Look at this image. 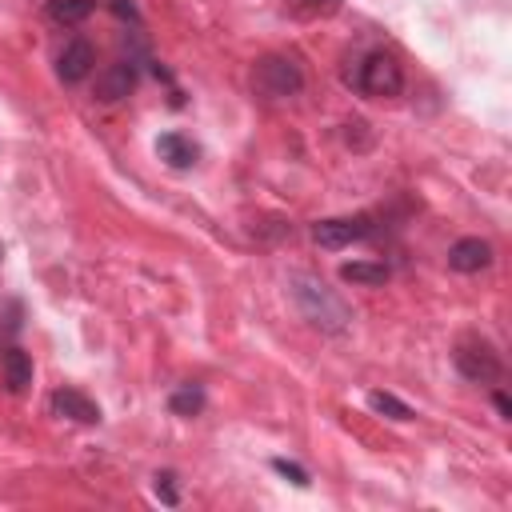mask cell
Returning <instances> with one entry per match:
<instances>
[{
	"instance_id": "1",
	"label": "cell",
	"mask_w": 512,
	"mask_h": 512,
	"mask_svg": "<svg viewBox=\"0 0 512 512\" xmlns=\"http://www.w3.org/2000/svg\"><path fill=\"white\" fill-rule=\"evenodd\" d=\"M288 296H292L296 312L320 332H344L352 324V308L312 272H292L288 276Z\"/></svg>"
},
{
	"instance_id": "2",
	"label": "cell",
	"mask_w": 512,
	"mask_h": 512,
	"mask_svg": "<svg viewBox=\"0 0 512 512\" xmlns=\"http://www.w3.org/2000/svg\"><path fill=\"white\" fill-rule=\"evenodd\" d=\"M344 84L368 100H392L404 92V68L392 52L384 48H368L360 52L348 68H344Z\"/></svg>"
},
{
	"instance_id": "3",
	"label": "cell",
	"mask_w": 512,
	"mask_h": 512,
	"mask_svg": "<svg viewBox=\"0 0 512 512\" xmlns=\"http://www.w3.org/2000/svg\"><path fill=\"white\" fill-rule=\"evenodd\" d=\"M252 88L264 100H292L304 88V72H300V64L292 56H276L272 52V56H260L252 64Z\"/></svg>"
},
{
	"instance_id": "4",
	"label": "cell",
	"mask_w": 512,
	"mask_h": 512,
	"mask_svg": "<svg viewBox=\"0 0 512 512\" xmlns=\"http://www.w3.org/2000/svg\"><path fill=\"white\" fill-rule=\"evenodd\" d=\"M452 360H456V372H460L464 380H472V384H496V380L504 376L500 352H496L492 344H484V340H464Z\"/></svg>"
},
{
	"instance_id": "5",
	"label": "cell",
	"mask_w": 512,
	"mask_h": 512,
	"mask_svg": "<svg viewBox=\"0 0 512 512\" xmlns=\"http://www.w3.org/2000/svg\"><path fill=\"white\" fill-rule=\"evenodd\" d=\"M364 236H372V216H332V220L312 224V240L320 248H328V252L348 248V244H356Z\"/></svg>"
},
{
	"instance_id": "6",
	"label": "cell",
	"mask_w": 512,
	"mask_h": 512,
	"mask_svg": "<svg viewBox=\"0 0 512 512\" xmlns=\"http://www.w3.org/2000/svg\"><path fill=\"white\" fill-rule=\"evenodd\" d=\"M92 68H96V52H92V44H88L84 36H72V40L60 48V56H56V76H60L64 84H80Z\"/></svg>"
},
{
	"instance_id": "7",
	"label": "cell",
	"mask_w": 512,
	"mask_h": 512,
	"mask_svg": "<svg viewBox=\"0 0 512 512\" xmlns=\"http://www.w3.org/2000/svg\"><path fill=\"white\" fill-rule=\"evenodd\" d=\"M496 260V252H492V244L488 240H480V236H460L452 248H448V268L452 272H480V268H488Z\"/></svg>"
},
{
	"instance_id": "8",
	"label": "cell",
	"mask_w": 512,
	"mask_h": 512,
	"mask_svg": "<svg viewBox=\"0 0 512 512\" xmlns=\"http://www.w3.org/2000/svg\"><path fill=\"white\" fill-rule=\"evenodd\" d=\"M132 88H136V64L132 60H116L96 76V100H104V104L132 96Z\"/></svg>"
},
{
	"instance_id": "9",
	"label": "cell",
	"mask_w": 512,
	"mask_h": 512,
	"mask_svg": "<svg viewBox=\"0 0 512 512\" xmlns=\"http://www.w3.org/2000/svg\"><path fill=\"white\" fill-rule=\"evenodd\" d=\"M48 408L56 416H64V420H76V424H96L100 420V404L92 396H84L80 388H56Z\"/></svg>"
},
{
	"instance_id": "10",
	"label": "cell",
	"mask_w": 512,
	"mask_h": 512,
	"mask_svg": "<svg viewBox=\"0 0 512 512\" xmlns=\"http://www.w3.org/2000/svg\"><path fill=\"white\" fill-rule=\"evenodd\" d=\"M156 156L168 164V168H176V172H184V168H192L196 164V156H200V148L188 140V136H180V132H164L160 140H156Z\"/></svg>"
},
{
	"instance_id": "11",
	"label": "cell",
	"mask_w": 512,
	"mask_h": 512,
	"mask_svg": "<svg viewBox=\"0 0 512 512\" xmlns=\"http://www.w3.org/2000/svg\"><path fill=\"white\" fill-rule=\"evenodd\" d=\"M0 372H4L8 392H24L32 384V356L24 348L8 344V348H0Z\"/></svg>"
},
{
	"instance_id": "12",
	"label": "cell",
	"mask_w": 512,
	"mask_h": 512,
	"mask_svg": "<svg viewBox=\"0 0 512 512\" xmlns=\"http://www.w3.org/2000/svg\"><path fill=\"white\" fill-rule=\"evenodd\" d=\"M340 280H344V284L376 288V284L388 280V268H384V264H372V260H348V264H340Z\"/></svg>"
},
{
	"instance_id": "13",
	"label": "cell",
	"mask_w": 512,
	"mask_h": 512,
	"mask_svg": "<svg viewBox=\"0 0 512 512\" xmlns=\"http://www.w3.org/2000/svg\"><path fill=\"white\" fill-rule=\"evenodd\" d=\"M96 0H48V20L52 24H80L88 20Z\"/></svg>"
},
{
	"instance_id": "14",
	"label": "cell",
	"mask_w": 512,
	"mask_h": 512,
	"mask_svg": "<svg viewBox=\"0 0 512 512\" xmlns=\"http://www.w3.org/2000/svg\"><path fill=\"white\" fill-rule=\"evenodd\" d=\"M368 408H372L376 416H388V420H400V424L416 416V412H412V408H408L400 396H392V392H380V388H372V392H368Z\"/></svg>"
},
{
	"instance_id": "15",
	"label": "cell",
	"mask_w": 512,
	"mask_h": 512,
	"mask_svg": "<svg viewBox=\"0 0 512 512\" xmlns=\"http://www.w3.org/2000/svg\"><path fill=\"white\" fill-rule=\"evenodd\" d=\"M168 408H172L176 416H200V408H204V388H200V384H180V388L168 396Z\"/></svg>"
},
{
	"instance_id": "16",
	"label": "cell",
	"mask_w": 512,
	"mask_h": 512,
	"mask_svg": "<svg viewBox=\"0 0 512 512\" xmlns=\"http://www.w3.org/2000/svg\"><path fill=\"white\" fill-rule=\"evenodd\" d=\"M152 492H156V500H164L168 508L180 504V492H176V476H172V472H156V476H152Z\"/></svg>"
},
{
	"instance_id": "17",
	"label": "cell",
	"mask_w": 512,
	"mask_h": 512,
	"mask_svg": "<svg viewBox=\"0 0 512 512\" xmlns=\"http://www.w3.org/2000/svg\"><path fill=\"white\" fill-rule=\"evenodd\" d=\"M300 16H328V12H336L340 8V0H288Z\"/></svg>"
},
{
	"instance_id": "18",
	"label": "cell",
	"mask_w": 512,
	"mask_h": 512,
	"mask_svg": "<svg viewBox=\"0 0 512 512\" xmlns=\"http://www.w3.org/2000/svg\"><path fill=\"white\" fill-rule=\"evenodd\" d=\"M272 468H276V472H280V476H288V480H292V484H300V488H304V484H308V472H304V468H300V464H292V460H280V456H276V460H272Z\"/></svg>"
},
{
	"instance_id": "19",
	"label": "cell",
	"mask_w": 512,
	"mask_h": 512,
	"mask_svg": "<svg viewBox=\"0 0 512 512\" xmlns=\"http://www.w3.org/2000/svg\"><path fill=\"white\" fill-rule=\"evenodd\" d=\"M112 12H116L120 20H132V24H140V12H136V4H132V0H112Z\"/></svg>"
},
{
	"instance_id": "20",
	"label": "cell",
	"mask_w": 512,
	"mask_h": 512,
	"mask_svg": "<svg viewBox=\"0 0 512 512\" xmlns=\"http://www.w3.org/2000/svg\"><path fill=\"white\" fill-rule=\"evenodd\" d=\"M492 404H496V412L508 420L512 416V400H508V392H492Z\"/></svg>"
}]
</instances>
